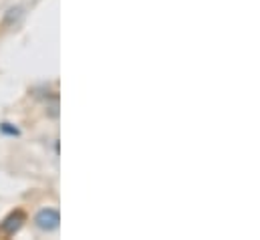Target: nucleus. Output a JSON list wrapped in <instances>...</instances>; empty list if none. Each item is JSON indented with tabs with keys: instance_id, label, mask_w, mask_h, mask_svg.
<instances>
[{
	"instance_id": "nucleus-1",
	"label": "nucleus",
	"mask_w": 260,
	"mask_h": 240,
	"mask_svg": "<svg viewBox=\"0 0 260 240\" xmlns=\"http://www.w3.org/2000/svg\"><path fill=\"white\" fill-rule=\"evenodd\" d=\"M35 224H37L41 230H45V232L57 230L59 224H61V214H59V210H55V208H45V210H41V212L35 216Z\"/></svg>"
},
{
	"instance_id": "nucleus-3",
	"label": "nucleus",
	"mask_w": 260,
	"mask_h": 240,
	"mask_svg": "<svg viewBox=\"0 0 260 240\" xmlns=\"http://www.w3.org/2000/svg\"><path fill=\"white\" fill-rule=\"evenodd\" d=\"M0 131L6 133V135H18V129L16 127H10V123H2L0 125Z\"/></svg>"
},
{
	"instance_id": "nucleus-2",
	"label": "nucleus",
	"mask_w": 260,
	"mask_h": 240,
	"mask_svg": "<svg viewBox=\"0 0 260 240\" xmlns=\"http://www.w3.org/2000/svg\"><path fill=\"white\" fill-rule=\"evenodd\" d=\"M22 222H24V214H22V212H12V214H8V216L4 218L0 230H2L4 234H14V232L20 230Z\"/></svg>"
}]
</instances>
